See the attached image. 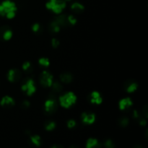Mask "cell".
Returning a JSON list of instances; mask_svg holds the SVG:
<instances>
[{"label":"cell","mask_w":148,"mask_h":148,"mask_svg":"<svg viewBox=\"0 0 148 148\" xmlns=\"http://www.w3.org/2000/svg\"><path fill=\"white\" fill-rule=\"evenodd\" d=\"M17 8L14 2L11 1H4L0 4V15L12 19L15 16Z\"/></svg>","instance_id":"obj_1"},{"label":"cell","mask_w":148,"mask_h":148,"mask_svg":"<svg viewBox=\"0 0 148 148\" xmlns=\"http://www.w3.org/2000/svg\"><path fill=\"white\" fill-rule=\"evenodd\" d=\"M76 101V95L72 92H66L59 98V102L64 108H69L75 103Z\"/></svg>","instance_id":"obj_2"},{"label":"cell","mask_w":148,"mask_h":148,"mask_svg":"<svg viewBox=\"0 0 148 148\" xmlns=\"http://www.w3.org/2000/svg\"><path fill=\"white\" fill-rule=\"evenodd\" d=\"M65 6L66 2L64 0H49L46 4V7L56 14L62 12V10L65 8Z\"/></svg>","instance_id":"obj_3"},{"label":"cell","mask_w":148,"mask_h":148,"mask_svg":"<svg viewBox=\"0 0 148 148\" xmlns=\"http://www.w3.org/2000/svg\"><path fill=\"white\" fill-rule=\"evenodd\" d=\"M22 90L27 95H32L36 91V88L34 81L32 79H27L23 82L22 85Z\"/></svg>","instance_id":"obj_4"},{"label":"cell","mask_w":148,"mask_h":148,"mask_svg":"<svg viewBox=\"0 0 148 148\" xmlns=\"http://www.w3.org/2000/svg\"><path fill=\"white\" fill-rule=\"evenodd\" d=\"M40 82L43 86L50 87L53 84V76L47 71H44L40 75Z\"/></svg>","instance_id":"obj_5"},{"label":"cell","mask_w":148,"mask_h":148,"mask_svg":"<svg viewBox=\"0 0 148 148\" xmlns=\"http://www.w3.org/2000/svg\"><path fill=\"white\" fill-rule=\"evenodd\" d=\"M44 107L46 112L50 113V114L51 113H53L56 111V110L58 108L57 103H56V101L54 98H51L46 101L44 104Z\"/></svg>","instance_id":"obj_6"},{"label":"cell","mask_w":148,"mask_h":148,"mask_svg":"<svg viewBox=\"0 0 148 148\" xmlns=\"http://www.w3.org/2000/svg\"><path fill=\"white\" fill-rule=\"evenodd\" d=\"M21 77V73L17 69H12L9 71L7 78L10 82H17Z\"/></svg>","instance_id":"obj_7"},{"label":"cell","mask_w":148,"mask_h":148,"mask_svg":"<svg viewBox=\"0 0 148 148\" xmlns=\"http://www.w3.org/2000/svg\"><path fill=\"white\" fill-rule=\"evenodd\" d=\"M12 36V32L8 27H2L0 28V38L4 40H10Z\"/></svg>","instance_id":"obj_8"},{"label":"cell","mask_w":148,"mask_h":148,"mask_svg":"<svg viewBox=\"0 0 148 148\" xmlns=\"http://www.w3.org/2000/svg\"><path fill=\"white\" fill-rule=\"evenodd\" d=\"M95 116L92 113H84L82 114V121L86 124H91L95 121Z\"/></svg>","instance_id":"obj_9"},{"label":"cell","mask_w":148,"mask_h":148,"mask_svg":"<svg viewBox=\"0 0 148 148\" xmlns=\"http://www.w3.org/2000/svg\"><path fill=\"white\" fill-rule=\"evenodd\" d=\"M132 106V101L130 98H124L119 102V108L121 110L129 109Z\"/></svg>","instance_id":"obj_10"},{"label":"cell","mask_w":148,"mask_h":148,"mask_svg":"<svg viewBox=\"0 0 148 148\" xmlns=\"http://www.w3.org/2000/svg\"><path fill=\"white\" fill-rule=\"evenodd\" d=\"M102 97L97 91H93L90 95V101L94 104H101L102 103Z\"/></svg>","instance_id":"obj_11"},{"label":"cell","mask_w":148,"mask_h":148,"mask_svg":"<svg viewBox=\"0 0 148 148\" xmlns=\"http://www.w3.org/2000/svg\"><path fill=\"white\" fill-rule=\"evenodd\" d=\"M14 104V99L10 96H4L1 101V105L2 106L9 108V107L13 106Z\"/></svg>","instance_id":"obj_12"},{"label":"cell","mask_w":148,"mask_h":148,"mask_svg":"<svg viewBox=\"0 0 148 148\" xmlns=\"http://www.w3.org/2000/svg\"><path fill=\"white\" fill-rule=\"evenodd\" d=\"M57 24H59V25L60 26H66L67 25V24H69L67 20V17H66L65 14H62V15H59L58 17H56L54 20Z\"/></svg>","instance_id":"obj_13"},{"label":"cell","mask_w":148,"mask_h":148,"mask_svg":"<svg viewBox=\"0 0 148 148\" xmlns=\"http://www.w3.org/2000/svg\"><path fill=\"white\" fill-rule=\"evenodd\" d=\"M125 89L128 92H133L137 89V84L134 81H129L126 83Z\"/></svg>","instance_id":"obj_14"},{"label":"cell","mask_w":148,"mask_h":148,"mask_svg":"<svg viewBox=\"0 0 148 148\" xmlns=\"http://www.w3.org/2000/svg\"><path fill=\"white\" fill-rule=\"evenodd\" d=\"M87 148H101L99 143L97 140L93 138H90L88 140L86 145Z\"/></svg>","instance_id":"obj_15"},{"label":"cell","mask_w":148,"mask_h":148,"mask_svg":"<svg viewBox=\"0 0 148 148\" xmlns=\"http://www.w3.org/2000/svg\"><path fill=\"white\" fill-rule=\"evenodd\" d=\"M72 75L70 73H63L61 75L60 79L64 83H69L72 81Z\"/></svg>","instance_id":"obj_16"},{"label":"cell","mask_w":148,"mask_h":148,"mask_svg":"<svg viewBox=\"0 0 148 148\" xmlns=\"http://www.w3.org/2000/svg\"><path fill=\"white\" fill-rule=\"evenodd\" d=\"M71 8H72V11L75 12V13H80L82 12L84 10L83 6H82L81 4H79V3H77V2L74 3V4L72 5V7H71Z\"/></svg>","instance_id":"obj_17"},{"label":"cell","mask_w":148,"mask_h":148,"mask_svg":"<svg viewBox=\"0 0 148 148\" xmlns=\"http://www.w3.org/2000/svg\"><path fill=\"white\" fill-rule=\"evenodd\" d=\"M52 85H53V88H52V92L53 93H59L62 90V86L58 82H54L53 84H52Z\"/></svg>","instance_id":"obj_18"},{"label":"cell","mask_w":148,"mask_h":148,"mask_svg":"<svg viewBox=\"0 0 148 148\" xmlns=\"http://www.w3.org/2000/svg\"><path fill=\"white\" fill-rule=\"evenodd\" d=\"M50 30L52 33H58L60 30V26L53 20L50 25Z\"/></svg>","instance_id":"obj_19"},{"label":"cell","mask_w":148,"mask_h":148,"mask_svg":"<svg viewBox=\"0 0 148 148\" xmlns=\"http://www.w3.org/2000/svg\"><path fill=\"white\" fill-rule=\"evenodd\" d=\"M56 127V123L53 121H48L45 124V128L48 131H51Z\"/></svg>","instance_id":"obj_20"},{"label":"cell","mask_w":148,"mask_h":148,"mask_svg":"<svg viewBox=\"0 0 148 148\" xmlns=\"http://www.w3.org/2000/svg\"><path fill=\"white\" fill-rule=\"evenodd\" d=\"M30 139H31V142L33 143V145H35L36 146H40L41 140H40V137H39V136H32V137H30Z\"/></svg>","instance_id":"obj_21"},{"label":"cell","mask_w":148,"mask_h":148,"mask_svg":"<svg viewBox=\"0 0 148 148\" xmlns=\"http://www.w3.org/2000/svg\"><path fill=\"white\" fill-rule=\"evenodd\" d=\"M23 70L27 72H30L33 70V68H32V64H30V62H25L23 64Z\"/></svg>","instance_id":"obj_22"},{"label":"cell","mask_w":148,"mask_h":148,"mask_svg":"<svg viewBox=\"0 0 148 148\" xmlns=\"http://www.w3.org/2000/svg\"><path fill=\"white\" fill-rule=\"evenodd\" d=\"M39 64H40L41 66H48L49 65V64H50V62H49V60L47 59V58H40V59H39Z\"/></svg>","instance_id":"obj_23"},{"label":"cell","mask_w":148,"mask_h":148,"mask_svg":"<svg viewBox=\"0 0 148 148\" xmlns=\"http://www.w3.org/2000/svg\"><path fill=\"white\" fill-rule=\"evenodd\" d=\"M129 124V119L127 117H121L119 119V124L121 127H127Z\"/></svg>","instance_id":"obj_24"},{"label":"cell","mask_w":148,"mask_h":148,"mask_svg":"<svg viewBox=\"0 0 148 148\" xmlns=\"http://www.w3.org/2000/svg\"><path fill=\"white\" fill-rule=\"evenodd\" d=\"M104 147L105 148H114V144L111 140H107L104 143Z\"/></svg>","instance_id":"obj_25"},{"label":"cell","mask_w":148,"mask_h":148,"mask_svg":"<svg viewBox=\"0 0 148 148\" xmlns=\"http://www.w3.org/2000/svg\"><path fill=\"white\" fill-rule=\"evenodd\" d=\"M32 29L35 33H40V30H41V26L38 23H35L32 27Z\"/></svg>","instance_id":"obj_26"},{"label":"cell","mask_w":148,"mask_h":148,"mask_svg":"<svg viewBox=\"0 0 148 148\" xmlns=\"http://www.w3.org/2000/svg\"><path fill=\"white\" fill-rule=\"evenodd\" d=\"M67 20H68V23H69V24H71V25H75L77 22V19L75 18V16L73 15L68 16Z\"/></svg>","instance_id":"obj_27"},{"label":"cell","mask_w":148,"mask_h":148,"mask_svg":"<svg viewBox=\"0 0 148 148\" xmlns=\"http://www.w3.org/2000/svg\"><path fill=\"white\" fill-rule=\"evenodd\" d=\"M67 126L69 128H73L76 126V122H75V120H69L67 122Z\"/></svg>","instance_id":"obj_28"},{"label":"cell","mask_w":148,"mask_h":148,"mask_svg":"<svg viewBox=\"0 0 148 148\" xmlns=\"http://www.w3.org/2000/svg\"><path fill=\"white\" fill-rule=\"evenodd\" d=\"M51 44H52V46H53V48H56V47H58V46L59 45V41L57 40V39L53 38L51 40Z\"/></svg>","instance_id":"obj_29"},{"label":"cell","mask_w":148,"mask_h":148,"mask_svg":"<svg viewBox=\"0 0 148 148\" xmlns=\"http://www.w3.org/2000/svg\"><path fill=\"white\" fill-rule=\"evenodd\" d=\"M29 106H30V103H29L28 101H24V102H23V103H22V106L24 108H27L29 107Z\"/></svg>","instance_id":"obj_30"},{"label":"cell","mask_w":148,"mask_h":148,"mask_svg":"<svg viewBox=\"0 0 148 148\" xmlns=\"http://www.w3.org/2000/svg\"><path fill=\"white\" fill-rule=\"evenodd\" d=\"M51 148H64V147H62V146H61V145H54V146H53Z\"/></svg>","instance_id":"obj_31"},{"label":"cell","mask_w":148,"mask_h":148,"mask_svg":"<svg viewBox=\"0 0 148 148\" xmlns=\"http://www.w3.org/2000/svg\"><path fill=\"white\" fill-rule=\"evenodd\" d=\"M133 148H143L141 145H135Z\"/></svg>","instance_id":"obj_32"},{"label":"cell","mask_w":148,"mask_h":148,"mask_svg":"<svg viewBox=\"0 0 148 148\" xmlns=\"http://www.w3.org/2000/svg\"><path fill=\"white\" fill-rule=\"evenodd\" d=\"M69 148H79V147H78L77 145H72V146H70Z\"/></svg>","instance_id":"obj_33"},{"label":"cell","mask_w":148,"mask_h":148,"mask_svg":"<svg viewBox=\"0 0 148 148\" xmlns=\"http://www.w3.org/2000/svg\"><path fill=\"white\" fill-rule=\"evenodd\" d=\"M66 1H71V0H66Z\"/></svg>","instance_id":"obj_34"}]
</instances>
